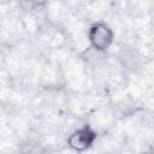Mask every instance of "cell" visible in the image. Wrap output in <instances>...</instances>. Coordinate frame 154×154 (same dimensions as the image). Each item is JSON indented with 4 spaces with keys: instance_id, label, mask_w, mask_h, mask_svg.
<instances>
[{
    "instance_id": "6da1fadb",
    "label": "cell",
    "mask_w": 154,
    "mask_h": 154,
    "mask_svg": "<svg viewBox=\"0 0 154 154\" xmlns=\"http://www.w3.org/2000/svg\"><path fill=\"white\" fill-rule=\"evenodd\" d=\"M87 37L93 49L96 52H106L114 42V31L106 23L97 22L89 26Z\"/></svg>"
},
{
    "instance_id": "7a4b0ae2",
    "label": "cell",
    "mask_w": 154,
    "mask_h": 154,
    "mask_svg": "<svg viewBox=\"0 0 154 154\" xmlns=\"http://www.w3.org/2000/svg\"><path fill=\"white\" fill-rule=\"evenodd\" d=\"M97 138V132L90 125H82L81 128L73 130L66 140L67 147L76 152L83 153L93 147Z\"/></svg>"
}]
</instances>
